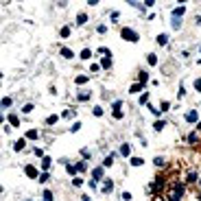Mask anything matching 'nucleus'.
<instances>
[{
	"label": "nucleus",
	"instance_id": "1",
	"mask_svg": "<svg viewBox=\"0 0 201 201\" xmlns=\"http://www.w3.org/2000/svg\"><path fill=\"white\" fill-rule=\"evenodd\" d=\"M184 197V186L181 184H173V188L168 190V201H179Z\"/></svg>",
	"mask_w": 201,
	"mask_h": 201
},
{
	"label": "nucleus",
	"instance_id": "2",
	"mask_svg": "<svg viewBox=\"0 0 201 201\" xmlns=\"http://www.w3.org/2000/svg\"><path fill=\"white\" fill-rule=\"evenodd\" d=\"M120 35H122V40H127V42H138V40H140V37H138V33L133 31V29H127V26L120 31Z\"/></svg>",
	"mask_w": 201,
	"mask_h": 201
},
{
	"label": "nucleus",
	"instance_id": "3",
	"mask_svg": "<svg viewBox=\"0 0 201 201\" xmlns=\"http://www.w3.org/2000/svg\"><path fill=\"white\" fill-rule=\"evenodd\" d=\"M24 173H26V175L31 177V179H40V171H37L35 166H31V164H29V166L24 168Z\"/></svg>",
	"mask_w": 201,
	"mask_h": 201
},
{
	"label": "nucleus",
	"instance_id": "4",
	"mask_svg": "<svg viewBox=\"0 0 201 201\" xmlns=\"http://www.w3.org/2000/svg\"><path fill=\"white\" fill-rule=\"evenodd\" d=\"M197 120H199V111L197 109H190L186 114V122H197Z\"/></svg>",
	"mask_w": 201,
	"mask_h": 201
},
{
	"label": "nucleus",
	"instance_id": "5",
	"mask_svg": "<svg viewBox=\"0 0 201 201\" xmlns=\"http://www.w3.org/2000/svg\"><path fill=\"white\" fill-rule=\"evenodd\" d=\"M100 190H103L105 194H109L111 190H114V181H111V179H105V181H103V188H100Z\"/></svg>",
	"mask_w": 201,
	"mask_h": 201
},
{
	"label": "nucleus",
	"instance_id": "6",
	"mask_svg": "<svg viewBox=\"0 0 201 201\" xmlns=\"http://www.w3.org/2000/svg\"><path fill=\"white\" fill-rule=\"evenodd\" d=\"M24 144H26V138H20V140L13 144V151H22V149H24Z\"/></svg>",
	"mask_w": 201,
	"mask_h": 201
},
{
	"label": "nucleus",
	"instance_id": "7",
	"mask_svg": "<svg viewBox=\"0 0 201 201\" xmlns=\"http://www.w3.org/2000/svg\"><path fill=\"white\" fill-rule=\"evenodd\" d=\"M59 53H61V57H66V59H72V57H74V53H72L70 48H61Z\"/></svg>",
	"mask_w": 201,
	"mask_h": 201
},
{
	"label": "nucleus",
	"instance_id": "8",
	"mask_svg": "<svg viewBox=\"0 0 201 201\" xmlns=\"http://www.w3.org/2000/svg\"><path fill=\"white\" fill-rule=\"evenodd\" d=\"M92 177H94V181H96V179H103V168H100V166H98V168H94L92 171Z\"/></svg>",
	"mask_w": 201,
	"mask_h": 201
},
{
	"label": "nucleus",
	"instance_id": "9",
	"mask_svg": "<svg viewBox=\"0 0 201 201\" xmlns=\"http://www.w3.org/2000/svg\"><path fill=\"white\" fill-rule=\"evenodd\" d=\"M184 11H186V7H175V9H173V18H181Z\"/></svg>",
	"mask_w": 201,
	"mask_h": 201
},
{
	"label": "nucleus",
	"instance_id": "10",
	"mask_svg": "<svg viewBox=\"0 0 201 201\" xmlns=\"http://www.w3.org/2000/svg\"><path fill=\"white\" fill-rule=\"evenodd\" d=\"M155 42H158L160 46H164V44H168V35H164V33H160V35H158V40H155Z\"/></svg>",
	"mask_w": 201,
	"mask_h": 201
},
{
	"label": "nucleus",
	"instance_id": "11",
	"mask_svg": "<svg viewBox=\"0 0 201 201\" xmlns=\"http://www.w3.org/2000/svg\"><path fill=\"white\" fill-rule=\"evenodd\" d=\"M87 79H90L87 74H79V77L74 79V83H77V85H83V83H87Z\"/></svg>",
	"mask_w": 201,
	"mask_h": 201
},
{
	"label": "nucleus",
	"instance_id": "12",
	"mask_svg": "<svg viewBox=\"0 0 201 201\" xmlns=\"http://www.w3.org/2000/svg\"><path fill=\"white\" fill-rule=\"evenodd\" d=\"M37 129H31V131H26V140H37Z\"/></svg>",
	"mask_w": 201,
	"mask_h": 201
},
{
	"label": "nucleus",
	"instance_id": "13",
	"mask_svg": "<svg viewBox=\"0 0 201 201\" xmlns=\"http://www.w3.org/2000/svg\"><path fill=\"white\" fill-rule=\"evenodd\" d=\"M90 57H92V50H90V48H83V50H81V59H83V61H87Z\"/></svg>",
	"mask_w": 201,
	"mask_h": 201
},
{
	"label": "nucleus",
	"instance_id": "14",
	"mask_svg": "<svg viewBox=\"0 0 201 201\" xmlns=\"http://www.w3.org/2000/svg\"><path fill=\"white\" fill-rule=\"evenodd\" d=\"M85 22H87V15L85 13H79V15H77V24H79V26H83Z\"/></svg>",
	"mask_w": 201,
	"mask_h": 201
},
{
	"label": "nucleus",
	"instance_id": "15",
	"mask_svg": "<svg viewBox=\"0 0 201 201\" xmlns=\"http://www.w3.org/2000/svg\"><path fill=\"white\" fill-rule=\"evenodd\" d=\"M114 158H116V155H114V153H109L107 158L103 160V166H111V164H114Z\"/></svg>",
	"mask_w": 201,
	"mask_h": 201
},
{
	"label": "nucleus",
	"instance_id": "16",
	"mask_svg": "<svg viewBox=\"0 0 201 201\" xmlns=\"http://www.w3.org/2000/svg\"><path fill=\"white\" fill-rule=\"evenodd\" d=\"M142 87H144V85H142V83H133V85L129 87V92H131V94H136V92H140V90H142Z\"/></svg>",
	"mask_w": 201,
	"mask_h": 201
},
{
	"label": "nucleus",
	"instance_id": "17",
	"mask_svg": "<svg viewBox=\"0 0 201 201\" xmlns=\"http://www.w3.org/2000/svg\"><path fill=\"white\" fill-rule=\"evenodd\" d=\"M120 153L125 155V158H127V155H131V147H129V144H122V147H120Z\"/></svg>",
	"mask_w": 201,
	"mask_h": 201
},
{
	"label": "nucleus",
	"instance_id": "18",
	"mask_svg": "<svg viewBox=\"0 0 201 201\" xmlns=\"http://www.w3.org/2000/svg\"><path fill=\"white\" fill-rule=\"evenodd\" d=\"M100 68H111V57H103V61H100Z\"/></svg>",
	"mask_w": 201,
	"mask_h": 201
},
{
	"label": "nucleus",
	"instance_id": "19",
	"mask_svg": "<svg viewBox=\"0 0 201 201\" xmlns=\"http://www.w3.org/2000/svg\"><path fill=\"white\" fill-rule=\"evenodd\" d=\"M50 162H53L50 158H42V168H44V171H48V168H50Z\"/></svg>",
	"mask_w": 201,
	"mask_h": 201
},
{
	"label": "nucleus",
	"instance_id": "20",
	"mask_svg": "<svg viewBox=\"0 0 201 201\" xmlns=\"http://www.w3.org/2000/svg\"><path fill=\"white\" fill-rule=\"evenodd\" d=\"M42 201H53V192H50V190H44L42 192Z\"/></svg>",
	"mask_w": 201,
	"mask_h": 201
},
{
	"label": "nucleus",
	"instance_id": "21",
	"mask_svg": "<svg viewBox=\"0 0 201 201\" xmlns=\"http://www.w3.org/2000/svg\"><path fill=\"white\" fill-rule=\"evenodd\" d=\"M147 61H149L151 66H155V64H158V55H153V53H151V55H147Z\"/></svg>",
	"mask_w": 201,
	"mask_h": 201
},
{
	"label": "nucleus",
	"instance_id": "22",
	"mask_svg": "<svg viewBox=\"0 0 201 201\" xmlns=\"http://www.w3.org/2000/svg\"><path fill=\"white\" fill-rule=\"evenodd\" d=\"M9 122H11L13 127H20V120H18V116H15V114H11V116H9Z\"/></svg>",
	"mask_w": 201,
	"mask_h": 201
},
{
	"label": "nucleus",
	"instance_id": "23",
	"mask_svg": "<svg viewBox=\"0 0 201 201\" xmlns=\"http://www.w3.org/2000/svg\"><path fill=\"white\" fill-rule=\"evenodd\" d=\"M164 127H166V122H164V120H158V122L153 125V129H155V131H162Z\"/></svg>",
	"mask_w": 201,
	"mask_h": 201
},
{
	"label": "nucleus",
	"instance_id": "24",
	"mask_svg": "<svg viewBox=\"0 0 201 201\" xmlns=\"http://www.w3.org/2000/svg\"><path fill=\"white\" fill-rule=\"evenodd\" d=\"M57 120H59V116H57V114H53V116H48V118H46V125H55Z\"/></svg>",
	"mask_w": 201,
	"mask_h": 201
},
{
	"label": "nucleus",
	"instance_id": "25",
	"mask_svg": "<svg viewBox=\"0 0 201 201\" xmlns=\"http://www.w3.org/2000/svg\"><path fill=\"white\" fill-rule=\"evenodd\" d=\"M142 164H144L142 158H131V166H142Z\"/></svg>",
	"mask_w": 201,
	"mask_h": 201
},
{
	"label": "nucleus",
	"instance_id": "26",
	"mask_svg": "<svg viewBox=\"0 0 201 201\" xmlns=\"http://www.w3.org/2000/svg\"><path fill=\"white\" fill-rule=\"evenodd\" d=\"M171 26H173V29L177 31V29H179V26H181V20H179V18H173V22H171Z\"/></svg>",
	"mask_w": 201,
	"mask_h": 201
},
{
	"label": "nucleus",
	"instance_id": "27",
	"mask_svg": "<svg viewBox=\"0 0 201 201\" xmlns=\"http://www.w3.org/2000/svg\"><path fill=\"white\" fill-rule=\"evenodd\" d=\"M138 79H140V83L144 85V83L149 81V74H147V72H140V74H138Z\"/></svg>",
	"mask_w": 201,
	"mask_h": 201
},
{
	"label": "nucleus",
	"instance_id": "28",
	"mask_svg": "<svg viewBox=\"0 0 201 201\" xmlns=\"http://www.w3.org/2000/svg\"><path fill=\"white\" fill-rule=\"evenodd\" d=\"M188 142H190V144H194V142H199V136H197V133H190V136H188Z\"/></svg>",
	"mask_w": 201,
	"mask_h": 201
},
{
	"label": "nucleus",
	"instance_id": "29",
	"mask_svg": "<svg viewBox=\"0 0 201 201\" xmlns=\"http://www.w3.org/2000/svg\"><path fill=\"white\" fill-rule=\"evenodd\" d=\"M66 171H68L70 175H74V173H77V166H72V164H66Z\"/></svg>",
	"mask_w": 201,
	"mask_h": 201
},
{
	"label": "nucleus",
	"instance_id": "30",
	"mask_svg": "<svg viewBox=\"0 0 201 201\" xmlns=\"http://www.w3.org/2000/svg\"><path fill=\"white\" fill-rule=\"evenodd\" d=\"M98 53H100V55H107V57H111L109 48H105V46H100V48H98Z\"/></svg>",
	"mask_w": 201,
	"mask_h": 201
},
{
	"label": "nucleus",
	"instance_id": "31",
	"mask_svg": "<svg viewBox=\"0 0 201 201\" xmlns=\"http://www.w3.org/2000/svg\"><path fill=\"white\" fill-rule=\"evenodd\" d=\"M70 35V26H64V29H61V37H68Z\"/></svg>",
	"mask_w": 201,
	"mask_h": 201
},
{
	"label": "nucleus",
	"instance_id": "32",
	"mask_svg": "<svg viewBox=\"0 0 201 201\" xmlns=\"http://www.w3.org/2000/svg\"><path fill=\"white\" fill-rule=\"evenodd\" d=\"M186 181H190V184H194L197 181V173H190V175H188V179Z\"/></svg>",
	"mask_w": 201,
	"mask_h": 201
},
{
	"label": "nucleus",
	"instance_id": "33",
	"mask_svg": "<svg viewBox=\"0 0 201 201\" xmlns=\"http://www.w3.org/2000/svg\"><path fill=\"white\" fill-rule=\"evenodd\" d=\"M22 111H24V114H31V111H33V105H31V103L24 105V107H22Z\"/></svg>",
	"mask_w": 201,
	"mask_h": 201
},
{
	"label": "nucleus",
	"instance_id": "34",
	"mask_svg": "<svg viewBox=\"0 0 201 201\" xmlns=\"http://www.w3.org/2000/svg\"><path fill=\"white\" fill-rule=\"evenodd\" d=\"M122 116H125V114H122V109H114V118H118V120H120Z\"/></svg>",
	"mask_w": 201,
	"mask_h": 201
},
{
	"label": "nucleus",
	"instance_id": "35",
	"mask_svg": "<svg viewBox=\"0 0 201 201\" xmlns=\"http://www.w3.org/2000/svg\"><path fill=\"white\" fill-rule=\"evenodd\" d=\"M153 164H155V166H164V158H155Z\"/></svg>",
	"mask_w": 201,
	"mask_h": 201
},
{
	"label": "nucleus",
	"instance_id": "36",
	"mask_svg": "<svg viewBox=\"0 0 201 201\" xmlns=\"http://www.w3.org/2000/svg\"><path fill=\"white\" fill-rule=\"evenodd\" d=\"M87 98H90V92H81L79 94V100H87Z\"/></svg>",
	"mask_w": 201,
	"mask_h": 201
},
{
	"label": "nucleus",
	"instance_id": "37",
	"mask_svg": "<svg viewBox=\"0 0 201 201\" xmlns=\"http://www.w3.org/2000/svg\"><path fill=\"white\" fill-rule=\"evenodd\" d=\"M144 103H149V94H147V92L140 96V105H144Z\"/></svg>",
	"mask_w": 201,
	"mask_h": 201
},
{
	"label": "nucleus",
	"instance_id": "38",
	"mask_svg": "<svg viewBox=\"0 0 201 201\" xmlns=\"http://www.w3.org/2000/svg\"><path fill=\"white\" fill-rule=\"evenodd\" d=\"M4 107H11V98H9V96L2 98V109H4Z\"/></svg>",
	"mask_w": 201,
	"mask_h": 201
},
{
	"label": "nucleus",
	"instance_id": "39",
	"mask_svg": "<svg viewBox=\"0 0 201 201\" xmlns=\"http://www.w3.org/2000/svg\"><path fill=\"white\" fill-rule=\"evenodd\" d=\"M98 70H100L98 64H92V66H90V74H92V72H98Z\"/></svg>",
	"mask_w": 201,
	"mask_h": 201
},
{
	"label": "nucleus",
	"instance_id": "40",
	"mask_svg": "<svg viewBox=\"0 0 201 201\" xmlns=\"http://www.w3.org/2000/svg\"><path fill=\"white\" fill-rule=\"evenodd\" d=\"M79 129H81V122H74V125L70 127V131H72V133H74V131H79Z\"/></svg>",
	"mask_w": 201,
	"mask_h": 201
},
{
	"label": "nucleus",
	"instance_id": "41",
	"mask_svg": "<svg viewBox=\"0 0 201 201\" xmlns=\"http://www.w3.org/2000/svg\"><path fill=\"white\" fill-rule=\"evenodd\" d=\"M72 116H74V111H72V109H66L64 111V118H72Z\"/></svg>",
	"mask_w": 201,
	"mask_h": 201
},
{
	"label": "nucleus",
	"instance_id": "42",
	"mask_svg": "<svg viewBox=\"0 0 201 201\" xmlns=\"http://www.w3.org/2000/svg\"><path fill=\"white\" fill-rule=\"evenodd\" d=\"M85 168H87L85 162H79V164H77V171H85Z\"/></svg>",
	"mask_w": 201,
	"mask_h": 201
},
{
	"label": "nucleus",
	"instance_id": "43",
	"mask_svg": "<svg viewBox=\"0 0 201 201\" xmlns=\"http://www.w3.org/2000/svg\"><path fill=\"white\" fill-rule=\"evenodd\" d=\"M94 116H103V107H98V105H96V107H94Z\"/></svg>",
	"mask_w": 201,
	"mask_h": 201
},
{
	"label": "nucleus",
	"instance_id": "44",
	"mask_svg": "<svg viewBox=\"0 0 201 201\" xmlns=\"http://www.w3.org/2000/svg\"><path fill=\"white\" fill-rule=\"evenodd\" d=\"M194 90H197V92H201V77H199L197 81H194Z\"/></svg>",
	"mask_w": 201,
	"mask_h": 201
},
{
	"label": "nucleus",
	"instance_id": "45",
	"mask_svg": "<svg viewBox=\"0 0 201 201\" xmlns=\"http://www.w3.org/2000/svg\"><path fill=\"white\" fill-rule=\"evenodd\" d=\"M40 181H42V184L48 181V173H42V175H40Z\"/></svg>",
	"mask_w": 201,
	"mask_h": 201
},
{
	"label": "nucleus",
	"instance_id": "46",
	"mask_svg": "<svg viewBox=\"0 0 201 201\" xmlns=\"http://www.w3.org/2000/svg\"><path fill=\"white\" fill-rule=\"evenodd\" d=\"M168 107H171V103H168V100H164V103H162V111H166Z\"/></svg>",
	"mask_w": 201,
	"mask_h": 201
},
{
	"label": "nucleus",
	"instance_id": "47",
	"mask_svg": "<svg viewBox=\"0 0 201 201\" xmlns=\"http://www.w3.org/2000/svg\"><path fill=\"white\" fill-rule=\"evenodd\" d=\"M122 199H125V201H129V199H131V192H127V190H125V192H122Z\"/></svg>",
	"mask_w": 201,
	"mask_h": 201
},
{
	"label": "nucleus",
	"instance_id": "48",
	"mask_svg": "<svg viewBox=\"0 0 201 201\" xmlns=\"http://www.w3.org/2000/svg\"><path fill=\"white\" fill-rule=\"evenodd\" d=\"M96 31H98V33H105V31H107V26H105V24H98Z\"/></svg>",
	"mask_w": 201,
	"mask_h": 201
},
{
	"label": "nucleus",
	"instance_id": "49",
	"mask_svg": "<svg viewBox=\"0 0 201 201\" xmlns=\"http://www.w3.org/2000/svg\"><path fill=\"white\" fill-rule=\"evenodd\" d=\"M197 129H201V122H199V125H197Z\"/></svg>",
	"mask_w": 201,
	"mask_h": 201
},
{
	"label": "nucleus",
	"instance_id": "50",
	"mask_svg": "<svg viewBox=\"0 0 201 201\" xmlns=\"http://www.w3.org/2000/svg\"><path fill=\"white\" fill-rule=\"evenodd\" d=\"M199 201H201V194H199Z\"/></svg>",
	"mask_w": 201,
	"mask_h": 201
},
{
	"label": "nucleus",
	"instance_id": "51",
	"mask_svg": "<svg viewBox=\"0 0 201 201\" xmlns=\"http://www.w3.org/2000/svg\"><path fill=\"white\" fill-rule=\"evenodd\" d=\"M199 184H201V179H199Z\"/></svg>",
	"mask_w": 201,
	"mask_h": 201
}]
</instances>
